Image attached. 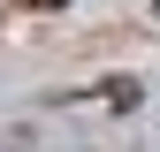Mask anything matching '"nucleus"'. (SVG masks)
I'll list each match as a JSON object with an SVG mask.
<instances>
[{"label": "nucleus", "instance_id": "1", "mask_svg": "<svg viewBox=\"0 0 160 152\" xmlns=\"http://www.w3.org/2000/svg\"><path fill=\"white\" fill-rule=\"evenodd\" d=\"M15 8H69V0H15Z\"/></svg>", "mask_w": 160, "mask_h": 152}, {"label": "nucleus", "instance_id": "2", "mask_svg": "<svg viewBox=\"0 0 160 152\" xmlns=\"http://www.w3.org/2000/svg\"><path fill=\"white\" fill-rule=\"evenodd\" d=\"M152 15H160V0H152Z\"/></svg>", "mask_w": 160, "mask_h": 152}]
</instances>
